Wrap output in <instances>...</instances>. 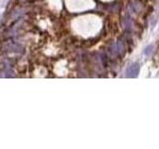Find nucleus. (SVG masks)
I'll return each instance as SVG.
<instances>
[{
  "label": "nucleus",
  "mask_w": 159,
  "mask_h": 149,
  "mask_svg": "<svg viewBox=\"0 0 159 149\" xmlns=\"http://www.w3.org/2000/svg\"><path fill=\"white\" fill-rule=\"evenodd\" d=\"M139 70H140V66L138 63L132 64L127 70V77L129 78H136L139 74Z\"/></svg>",
  "instance_id": "obj_1"
},
{
  "label": "nucleus",
  "mask_w": 159,
  "mask_h": 149,
  "mask_svg": "<svg viewBox=\"0 0 159 149\" xmlns=\"http://www.w3.org/2000/svg\"><path fill=\"white\" fill-rule=\"evenodd\" d=\"M151 49H153V46H152V45H149V46H147V47L145 48V50H144V54H145L146 56H148V55L150 54L151 51H152Z\"/></svg>",
  "instance_id": "obj_2"
}]
</instances>
